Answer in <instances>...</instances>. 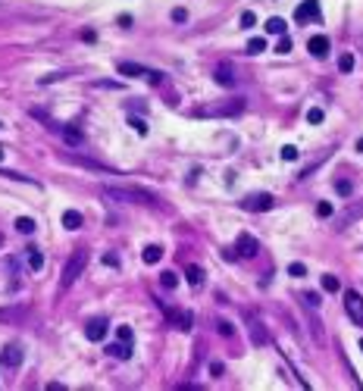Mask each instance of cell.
I'll return each mask as SVG.
<instances>
[{
    "mask_svg": "<svg viewBox=\"0 0 363 391\" xmlns=\"http://www.w3.org/2000/svg\"><path fill=\"white\" fill-rule=\"evenodd\" d=\"M276 50H279V54H288V50H291V38H279V44H276Z\"/></svg>",
    "mask_w": 363,
    "mask_h": 391,
    "instance_id": "33",
    "label": "cell"
},
{
    "mask_svg": "<svg viewBox=\"0 0 363 391\" xmlns=\"http://www.w3.org/2000/svg\"><path fill=\"white\" fill-rule=\"evenodd\" d=\"M323 119H326V113H323V110H319V107L307 110V122H310V125H319V122H323Z\"/></svg>",
    "mask_w": 363,
    "mask_h": 391,
    "instance_id": "27",
    "label": "cell"
},
{
    "mask_svg": "<svg viewBox=\"0 0 363 391\" xmlns=\"http://www.w3.org/2000/svg\"><path fill=\"white\" fill-rule=\"evenodd\" d=\"M104 266H119V257H116V253H104Z\"/></svg>",
    "mask_w": 363,
    "mask_h": 391,
    "instance_id": "36",
    "label": "cell"
},
{
    "mask_svg": "<svg viewBox=\"0 0 363 391\" xmlns=\"http://www.w3.org/2000/svg\"><path fill=\"white\" fill-rule=\"evenodd\" d=\"M63 225L69 228V232L82 228V213H79V210H66V213H63Z\"/></svg>",
    "mask_w": 363,
    "mask_h": 391,
    "instance_id": "18",
    "label": "cell"
},
{
    "mask_svg": "<svg viewBox=\"0 0 363 391\" xmlns=\"http://www.w3.org/2000/svg\"><path fill=\"white\" fill-rule=\"evenodd\" d=\"M0 244H3V238H0Z\"/></svg>",
    "mask_w": 363,
    "mask_h": 391,
    "instance_id": "44",
    "label": "cell"
},
{
    "mask_svg": "<svg viewBox=\"0 0 363 391\" xmlns=\"http://www.w3.org/2000/svg\"><path fill=\"white\" fill-rule=\"evenodd\" d=\"M60 132H63V141L69 144V147H79L82 144V132L75 129V125H60Z\"/></svg>",
    "mask_w": 363,
    "mask_h": 391,
    "instance_id": "15",
    "label": "cell"
},
{
    "mask_svg": "<svg viewBox=\"0 0 363 391\" xmlns=\"http://www.w3.org/2000/svg\"><path fill=\"white\" fill-rule=\"evenodd\" d=\"M360 351H363V341H360Z\"/></svg>",
    "mask_w": 363,
    "mask_h": 391,
    "instance_id": "43",
    "label": "cell"
},
{
    "mask_svg": "<svg viewBox=\"0 0 363 391\" xmlns=\"http://www.w3.org/2000/svg\"><path fill=\"white\" fill-rule=\"evenodd\" d=\"M219 332H223L225 338H232V335H235V329L229 326V322H219Z\"/></svg>",
    "mask_w": 363,
    "mask_h": 391,
    "instance_id": "38",
    "label": "cell"
},
{
    "mask_svg": "<svg viewBox=\"0 0 363 391\" xmlns=\"http://www.w3.org/2000/svg\"><path fill=\"white\" fill-rule=\"evenodd\" d=\"M241 207H244V210H251V213H266V210H273V207H276V200H273V194L260 191V194H251V197H244V200H241Z\"/></svg>",
    "mask_w": 363,
    "mask_h": 391,
    "instance_id": "4",
    "label": "cell"
},
{
    "mask_svg": "<svg viewBox=\"0 0 363 391\" xmlns=\"http://www.w3.org/2000/svg\"><path fill=\"white\" fill-rule=\"evenodd\" d=\"M338 288H341V282H338V279H335V276H323V291L335 294V291H338Z\"/></svg>",
    "mask_w": 363,
    "mask_h": 391,
    "instance_id": "24",
    "label": "cell"
},
{
    "mask_svg": "<svg viewBox=\"0 0 363 391\" xmlns=\"http://www.w3.org/2000/svg\"><path fill=\"white\" fill-rule=\"evenodd\" d=\"M266 31H269V35H285V31H288V25H285V19L273 16V19H266Z\"/></svg>",
    "mask_w": 363,
    "mask_h": 391,
    "instance_id": "20",
    "label": "cell"
},
{
    "mask_svg": "<svg viewBox=\"0 0 363 391\" xmlns=\"http://www.w3.org/2000/svg\"><path fill=\"white\" fill-rule=\"evenodd\" d=\"M166 313H169L172 326H179V329H191V313H185V310H166Z\"/></svg>",
    "mask_w": 363,
    "mask_h": 391,
    "instance_id": "16",
    "label": "cell"
},
{
    "mask_svg": "<svg viewBox=\"0 0 363 391\" xmlns=\"http://www.w3.org/2000/svg\"><path fill=\"white\" fill-rule=\"evenodd\" d=\"M82 38H85L88 44H94V41H97V35H94V31H91V28H85V31H82Z\"/></svg>",
    "mask_w": 363,
    "mask_h": 391,
    "instance_id": "39",
    "label": "cell"
},
{
    "mask_svg": "<svg viewBox=\"0 0 363 391\" xmlns=\"http://www.w3.org/2000/svg\"><path fill=\"white\" fill-rule=\"evenodd\" d=\"M132 347H135V341H122V338H116L113 344H107V354L116 357V360H129V357H132Z\"/></svg>",
    "mask_w": 363,
    "mask_h": 391,
    "instance_id": "10",
    "label": "cell"
},
{
    "mask_svg": "<svg viewBox=\"0 0 363 391\" xmlns=\"http://www.w3.org/2000/svg\"><path fill=\"white\" fill-rule=\"evenodd\" d=\"M216 82H219V84H225V88H232V82H235V72H232L225 63H223V66H216Z\"/></svg>",
    "mask_w": 363,
    "mask_h": 391,
    "instance_id": "19",
    "label": "cell"
},
{
    "mask_svg": "<svg viewBox=\"0 0 363 391\" xmlns=\"http://www.w3.org/2000/svg\"><path fill=\"white\" fill-rule=\"evenodd\" d=\"M110 332V322L107 316H94V319H88V326H85V335H88V341H104Z\"/></svg>",
    "mask_w": 363,
    "mask_h": 391,
    "instance_id": "9",
    "label": "cell"
},
{
    "mask_svg": "<svg viewBox=\"0 0 363 391\" xmlns=\"http://www.w3.org/2000/svg\"><path fill=\"white\" fill-rule=\"evenodd\" d=\"M82 269H85V251H75L69 257V263H66L63 276H60V288H72V282L82 276Z\"/></svg>",
    "mask_w": 363,
    "mask_h": 391,
    "instance_id": "2",
    "label": "cell"
},
{
    "mask_svg": "<svg viewBox=\"0 0 363 391\" xmlns=\"http://www.w3.org/2000/svg\"><path fill=\"white\" fill-rule=\"evenodd\" d=\"M316 213L323 216V219H329V216H332V203H326V200H323V203L316 207Z\"/></svg>",
    "mask_w": 363,
    "mask_h": 391,
    "instance_id": "35",
    "label": "cell"
},
{
    "mask_svg": "<svg viewBox=\"0 0 363 391\" xmlns=\"http://www.w3.org/2000/svg\"><path fill=\"white\" fill-rule=\"evenodd\" d=\"M248 326H251V335H254V344H266V332L260 322H254V316H248Z\"/></svg>",
    "mask_w": 363,
    "mask_h": 391,
    "instance_id": "21",
    "label": "cell"
},
{
    "mask_svg": "<svg viewBox=\"0 0 363 391\" xmlns=\"http://www.w3.org/2000/svg\"><path fill=\"white\" fill-rule=\"evenodd\" d=\"M16 232H22V235H31V232H35V219H28V216H19V219H16Z\"/></svg>",
    "mask_w": 363,
    "mask_h": 391,
    "instance_id": "22",
    "label": "cell"
},
{
    "mask_svg": "<svg viewBox=\"0 0 363 391\" xmlns=\"http://www.w3.org/2000/svg\"><path fill=\"white\" fill-rule=\"evenodd\" d=\"M338 69L341 72H354V54H341L338 56Z\"/></svg>",
    "mask_w": 363,
    "mask_h": 391,
    "instance_id": "25",
    "label": "cell"
},
{
    "mask_svg": "<svg viewBox=\"0 0 363 391\" xmlns=\"http://www.w3.org/2000/svg\"><path fill=\"white\" fill-rule=\"evenodd\" d=\"M116 338H122V341H135V332L129 326H119V329H116Z\"/></svg>",
    "mask_w": 363,
    "mask_h": 391,
    "instance_id": "31",
    "label": "cell"
},
{
    "mask_svg": "<svg viewBox=\"0 0 363 391\" xmlns=\"http://www.w3.org/2000/svg\"><path fill=\"white\" fill-rule=\"evenodd\" d=\"M119 72L122 75H129V79H147V82H163V75L160 72H150V69H144V66H138V63H119Z\"/></svg>",
    "mask_w": 363,
    "mask_h": 391,
    "instance_id": "8",
    "label": "cell"
},
{
    "mask_svg": "<svg viewBox=\"0 0 363 391\" xmlns=\"http://www.w3.org/2000/svg\"><path fill=\"white\" fill-rule=\"evenodd\" d=\"M344 310H348L351 322L363 326V294H357V291H344Z\"/></svg>",
    "mask_w": 363,
    "mask_h": 391,
    "instance_id": "7",
    "label": "cell"
},
{
    "mask_svg": "<svg viewBox=\"0 0 363 391\" xmlns=\"http://www.w3.org/2000/svg\"><path fill=\"white\" fill-rule=\"evenodd\" d=\"M104 197L107 200H122V203H144V207H154L157 203L154 194H147L141 188H107Z\"/></svg>",
    "mask_w": 363,
    "mask_h": 391,
    "instance_id": "1",
    "label": "cell"
},
{
    "mask_svg": "<svg viewBox=\"0 0 363 391\" xmlns=\"http://www.w3.org/2000/svg\"><path fill=\"white\" fill-rule=\"evenodd\" d=\"M129 125H132V129H135V132H138V135H147V125H144V122H141V119H138V116H129Z\"/></svg>",
    "mask_w": 363,
    "mask_h": 391,
    "instance_id": "29",
    "label": "cell"
},
{
    "mask_svg": "<svg viewBox=\"0 0 363 391\" xmlns=\"http://www.w3.org/2000/svg\"><path fill=\"white\" fill-rule=\"evenodd\" d=\"M141 257H144L147 266H154V263H160V257H163V248H160V244H147Z\"/></svg>",
    "mask_w": 363,
    "mask_h": 391,
    "instance_id": "17",
    "label": "cell"
},
{
    "mask_svg": "<svg viewBox=\"0 0 363 391\" xmlns=\"http://www.w3.org/2000/svg\"><path fill=\"white\" fill-rule=\"evenodd\" d=\"M160 285H163V288H175V285H179V279H175V273H163V276H160Z\"/></svg>",
    "mask_w": 363,
    "mask_h": 391,
    "instance_id": "28",
    "label": "cell"
},
{
    "mask_svg": "<svg viewBox=\"0 0 363 391\" xmlns=\"http://www.w3.org/2000/svg\"><path fill=\"white\" fill-rule=\"evenodd\" d=\"M357 150H363V138H360V141H357Z\"/></svg>",
    "mask_w": 363,
    "mask_h": 391,
    "instance_id": "41",
    "label": "cell"
},
{
    "mask_svg": "<svg viewBox=\"0 0 363 391\" xmlns=\"http://www.w3.org/2000/svg\"><path fill=\"white\" fill-rule=\"evenodd\" d=\"M307 50H310L313 56H326V54H329V38H326V35H313V38L307 41Z\"/></svg>",
    "mask_w": 363,
    "mask_h": 391,
    "instance_id": "11",
    "label": "cell"
},
{
    "mask_svg": "<svg viewBox=\"0 0 363 391\" xmlns=\"http://www.w3.org/2000/svg\"><path fill=\"white\" fill-rule=\"evenodd\" d=\"M257 251H260V244H257V238L254 235H238V241H235V251H232V257H241V260H251V257H257Z\"/></svg>",
    "mask_w": 363,
    "mask_h": 391,
    "instance_id": "5",
    "label": "cell"
},
{
    "mask_svg": "<svg viewBox=\"0 0 363 391\" xmlns=\"http://www.w3.org/2000/svg\"><path fill=\"white\" fill-rule=\"evenodd\" d=\"M304 297H307V304H313V307L319 304V294H313V291H310V294H304Z\"/></svg>",
    "mask_w": 363,
    "mask_h": 391,
    "instance_id": "40",
    "label": "cell"
},
{
    "mask_svg": "<svg viewBox=\"0 0 363 391\" xmlns=\"http://www.w3.org/2000/svg\"><path fill=\"white\" fill-rule=\"evenodd\" d=\"M3 363H6V366H19V363H22V347L19 344H10V347H6V351H3Z\"/></svg>",
    "mask_w": 363,
    "mask_h": 391,
    "instance_id": "14",
    "label": "cell"
},
{
    "mask_svg": "<svg viewBox=\"0 0 363 391\" xmlns=\"http://www.w3.org/2000/svg\"><path fill=\"white\" fill-rule=\"evenodd\" d=\"M244 110V100H223V104H210L200 110V116H238Z\"/></svg>",
    "mask_w": 363,
    "mask_h": 391,
    "instance_id": "3",
    "label": "cell"
},
{
    "mask_svg": "<svg viewBox=\"0 0 363 391\" xmlns=\"http://www.w3.org/2000/svg\"><path fill=\"white\" fill-rule=\"evenodd\" d=\"M266 50V38H251L248 41V54H263Z\"/></svg>",
    "mask_w": 363,
    "mask_h": 391,
    "instance_id": "23",
    "label": "cell"
},
{
    "mask_svg": "<svg viewBox=\"0 0 363 391\" xmlns=\"http://www.w3.org/2000/svg\"><path fill=\"white\" fill-rule=\"evenodd\" d=\"M254 22H257V16L251 13V10H248V13H241V28H251Z\"/></svg>",
    "mask_w": 363,
    "mask_h": 391,
    "instance_id": "34",
    "label": "cell"
},
{
    "mask_svg": "<svg viewBox=\"0 0 363 391\" xmlns=\"http://www.w3.org/2000/svg\"><path fill=\"white\" fill-rule=\"evenodd\" d=\"M185 279H188V285H191V288H200V285L207 282L204 269H200V266H194V263H191V266H185Z\"/></svg>",
    "mask_w": 363,
    "mask_h": 391,
    "instance_id": "12",
    "label": "cell"
},
{
    "mask_svg": "<svg viewBox=\"0 0 363 391\" xmlns=\"http://www.w3.org/2000/svg\"><path fill=\"white\" fill-rule=\"evenodd\" d=\"M172 22H188V10H172Z\"/></svg>",
    "mask_w": 363,
    "mask_h": 391,
    "instance_id": "37",
    "label": "cell"
},
{
    "mask_svg": "<svg viewBox=\"0 0 363 391\" xmlns=\"http://www.w3.org/2000/svg\"><path fill=\"white\" fill-rule=\"evenodd\" d=\"M294 19H298L301 25H307V22H319V19H323V13H319V0H304L298 10H294Z\"/></svg>",
    "mask_w": 363,
    "mask_h": 391,
    "instance_id": "6",
    "label": "cell"
},
{
    "mask_svg": "<svg viewBox=\"0 0 363 391\" xmlns=\"http://www.w3.org/2000/svg\"><path fill=\"white\" fill-rule=\"evenodd\" d=\"M25 266H28L31 273H38V269L44 266V257H41L38 248H28V251H25Z\"/></svg>",
    "mask_w": 363,
    "mask_h": 391,
    "instance_id": "13",
    "label": "cell"
},
{
    "mask_svg": "<svg viewBox=\"0 0 363 391\" xmlns=\"http://www.w3.org/2000/svg\"><path fill=\"white\" fill-rule=\"evenodd\" d=\"M288 273H291L294 279H301V276H307V266H304V263H291V266H288Z\"/></svg>",
    "mask_w": 363,
    "mask_h": 391,
    "instance_id": "32",
    "label": "cell"
},
{
    "mask_svg": "<svg viewBox=\"0 0 363 391\" xmlns=\"http://www.w3.org/2000/svg\"><path fill=\"white\" fill-rule=\"evenodd\" d=\"M0 160H3V147H0Z\"/></svg>",
    "mask_w": 363,
    "mask_h": 391,
    "instance_id": "42",
    "label": "cell"
},
{
    "mask_svg": "<svg viewBox=\"0 0 363 391\" xmlns=\"http://www.w3.org/2000/svg\"><path fill=\"white\" fill-rule=\"evenodd\" d=\"M282 160H288V163H291V160H298V147H294V144H285V147H282Z\"/></svg>",
    "mask_w": 363,
    "mask_h": 391,
    "instance_id": "30",
    "label": "cell"
},
{
    "mask_svg": "<svg viewBox=\"0 0 363 391\" xmlns=\"http://www.w3.org/2000/svg\"><path fill=\"white\" fill-rule=\"evenodd\" d=\"M335 191H338L341 197H351V194H354V185L348 182V178H338V185H335Z\"/></svg>",
    "mask_w": 363,
    "mask_h": 391,
    "instance_id": "26",
    "label": "cell"
}]
</instances>
